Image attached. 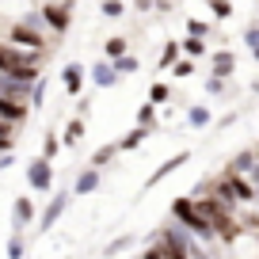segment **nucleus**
Here are the masks:
<instances>
[{
  "label": "nucleus",
  "mask_w": 259,
  "mask_h": 259,
  "mask_svg": "<svg viewBox=\"0 0 259 259\" xmlns=\"http://www.w3.org/2000/svg\"><path fill=\"white\" fill-rule=\"evenodd\" d=\"M0 122H8V126L27 122V103H12V99L0 96Z\"/></svg>",
  "instance_id": "9d476101"
},
{
  "label": "nucleus",
  "mask_w": 259,
  "mask_h": 259,
  "mask_svg": "<svg viewBox=\"0 0 259 259\" xmlns=\"http://www.w3.org/2000/svg\"><path fill=\"white\" fill-rule=\"evenodd\" d=\"M187 31H191V38H202V34H210V27H206L202 19H191V23H187Z\"/></svg>",
  "instance_id": "c85d7f7f"
},
{
  "label": "nucleus",
  "mask_w": 259,
  "mask_h": 259,
  "mask_svg": "<svg viewBox=\"0 0 259 259\" xmlns=\"http://www.w3.org/2000/svg\"><path fill=\"white\" fill-rule=\"evenodd\" d=\"M99 183H103V168H84L80 176H76V183H73V198H84V194H96L99 191Z\"/></svg>",
  "instance_id": "6e6552de"
},
{
  "label": "nucleus",
  "mask_w": 259,
  "mask_h": 259,
  "mask_svg": "<svg viewBox=\"0 0 259 259\" xmlns=\"http://www.w3.org/2000/svg\"><path fill=\"white\" fill-rule=\"evenodd\" d=\"M210 122H213L210 107H191V111H187V126L191 130H202V126H210Z\"/></svg>",
  "instance_id": "4468645a"
},
{
  "label": "nucleus",
  "mask_w": 259,
  "mask_h": 259,
  "mask_svg": "<svg viewBox=\"0 0 259 259\" xmlns=\"http://www.w3.org/2000/svg\"><path fill=\"white\" fill-rule=\"evenodd\" d=\"M103 54H107V61H118V57L126 54V38H111V42L103 46Z\"/></svg>",
  "instance_id": "6ab92c4d"
},
{
  "label": "nucleus",
  "mask_w": 259,
  "mask_h": 259,
  "mask_svg": "<svg viewBox=\"0 0 259 259\" xmlns=\"http://www.w3.org/2000/svg\"><path fill=\"white\" fill-rule=\"evenodd\" d=\"M31 221H34V202L19 194L16 202H12V229H16V233H23Z\"/></svg>",
  "instance_id": "1a4fd4ad"
},
{
  "label": "nucleus",
  "mask_w": 259,
  "mask_h": 259,
  "mask_svg": "<svg viewBox=\"0 0 259 259\" xmlns=\"http://www.w3.org/2000/svg\"><path fill=\"white\" fill-rule=\"evenodd\" d=\"M176 61H179V46H176V42H168L164 54H160V69H168V65H176Z\"/></svg>",
  "instance_id": "393cba45"
},
{
  "label": "nucleus",
  "mask_w": 259,
  "mask_h": 259,
  "mask_svg": "<svg viewBox=\"0 0 259 259\" xmlns=\"http://www.w3.org/2000/svg\"><path fill=\"white\" fill-rule=\"evenodd\" d=\"M206 92H210V96H221V92H225V80H221V76H210V80H206Z\"/></svg>",
  "instance_id": "c756f323"
},
{
  "label": "nucleus",
  "mask_w": 259,
  "mask_h": 259,
  "mask_svg": "<svg viewBox=\"0 0 259 259\" xmlns=\"http://www.w3.org/2000/svg\"><path fill=\"white\" fill-rule=\"evenodd\" d=\"M153 122H156V103H141L138 107V126H153Z\"/></svg>",
  "instance_id": "a211bd4d"
},
{
  "label": "nucleus",
  "mask_w": 259,
  "mask_h": 259,
  "mask_svg": "<svg viewBox=\"0 0 259 259\" xmlns=\"http://www.w3.org/2000/svg\"><path fill=\"white\" fill-rule=\"evenodd\" d=\"M187 160H191V153H187V149H183V153H176V156H168V160H164V164H160V168H156V171H153V176H149V179H145V191H153V187H160V183H164V179H168V176H171V171H179V168H183V164H187Z\"/></svg>",
  "instance_id": "0eeeda50"
},
{
  "label": "nucleus",
  "mask_w": 259,
  "mask_h": 259,
  "mask_svg": "<svg viewBox=\"0 0 259 259\" xmlns=\"http://www.w3.org/2000/svg\"><path fill=\"white\" fill-rule=\"evenodd\" d=\"M141 259H164V251L153 244V248H145V255H141Z\"/></svg>",
  "instance_id": "473e14b6"
},
{
  "label": "nucleus",
  "mask_w": 259,
  "mask_h": 259,
  "mask_svg": "<svg viewBox=\"0 0 259 259\" xmlns=\"http://www.w3.org/2000/svg\"><path fill=\"white\" fill-rule=\"evenodd\" d=\"M27 187L38 194H46L50 187H54V168H50L46 156H38V160H31V168H27Z\"/></svg>",
  "instance_id": "20e7f679"
},
{
  "label": "nucleus",
  "mask_w": 259,
  "mask_h": 259,
  "mask_svg": "<svg viewBox=\"0 0 259 259\" xmlns=\"http://www.w3.org/2000/svg\"><path fill=\"white\" fill-rule=\"evenodd\" d=\"M233 69H236V57L229 54V50H221V54H213V76H233Z\"/></svg>",
  "instance_id": "f8f14e48"
},
{
  "label": "nucleus",
  "mask_w": 259,
  "mask_h": 259,
  "mask_svg": "<svg viewBox=\"0 0 259 259\" xmlns=\"http://www.w3.org/2000/svg\"><path fill=\"white\" fill-rule=\"evenodd\" d=\"M122 12H126V4H122V0H103V16H107V19H122Z\"/></svg>",
  "instance_id": "b1692460"
},
{
  "label": "nucleus",
  "mask_w": 259,
  "mask_h": 259,
  "mask_svg": "<svg viewBox=\"0 0 259 259\" xmlns=\"http://www.w3.org/2000/svg\"><path fill=\"white\" fill-rule=\"evenodd\" d=\"M23 233H12V240H8V259H23Z\"/></svg>",
  "instance_id": "412c9836"
},
{
  "label": "nucleus",
  "mask_w": 259,
  "mask_h": 259,
  "mask_svg": "<svg viewBox=\"0 0 259 259\" xmlns=\"http://www.w3.org/2000/svg\"><path fill=\"white\" fill-rule=\"evenodd\" d=\"M229 259H259V229H236L225 240Z\"/></svg>",
  "instance_id": "f03ea898"
},
{
  "label": "nucleus",
  "mask_w": 259,
  "mask_h": 259,
  "mask_svg": "<svg viewBox=\"0 0 259 259\" xmlns=\"http://www.w3.org/2000/svg\"><path fill=\"white\" fill-rule=\"evenodd\" d=\"M206 4H210V12H213L218 19H229V16H233V4H229V0H206Z\"/></svg>",
  "instance_id": "4be33fe9"
},
{
  "label": "nucleus",
  "mask_w": 259,
  "mask_h": 259,
  "mask_svg": "<svg viewBox=\"0 0 259 259\" xmlns=\"http://www.w3.org/2000/svg\"><path fill=\"white\" fill-rule=\"evenodd\" d=\"M38 16H42V23H46L54 34H61L65 27L73 23V4H46Z\"/></svg>",
  "instance_id": "423d86ee"
},
{
  "label": "nucleus",
  "mask_w": 259,
  "mask_h": 259,
  "mask_svg": "<svg viewBox=\"0 0 259 259\" xmlns=\"http://www.w3.org/2000/svg\"><path fill=\"white\" fill-rule=\"evenodd\" d=\"M46 4H57V0H46Z\"/></svg>",
  "instance_id": "c9c22d12"
},
{
  "label": "nucleus",
  "mask_w": 259,
  "mask_h": 259,
  "mask_svg": "<svg viewBox=\"0 0 259 259\" xmlns=\"http://www.w3.org/2000/svg\"><path fill=\"white\" fill-rule=\"evenodd\" d=\"M114 69H118V76H126V73H134L138 69V57H130V54H122L118 61H114Z\"/></svg>",
  "instance_id": "a878e982"
},
{
  "label": "nucleus",
  "mask_w": 259,
  "mask_h": 259,
  "mask_svg": "<svg viewBox=\"0 0 259 259\" xmlns=\"http://www.w3.org/2000/svg\"><path fill=\"white\" fill-rule=\"evenodd\" d=\"M80 134H84V118H73V122H69V130H65V145H76Z\"/></svg>",
  "instance_id": "aec40b11"
},
{
  "label": "nucleus",
  "mask_w": 259,
  "mask_h": 259,
  "mask_svg": "<svg viewBox=\"0 0 259 259\" xmlns=\"http://www.w3.org/2000/svg\"><path fill=\"white\" fill-rule=\"evenodd\" d=\"M244 38H248V46L255 50V46H259V27H248V34H244Z\"/></svg>",
  "instance_id": "2f4dec72"
},
{
  "label": "nucleus",
  "mask_w": 259,
  "mask_h": 259,
  "mask_svg": "<svg viewBox=\"0 0 259 259\" xmlns=\"http://www.w3.org/2000/svg\"><path fill=\"white\" fill-rule=\"evenodd\" d=\"M145 138H149V130H145V126H134V130L126 134V138L118 141V153H130V149H138Z\"/></svg>",
  "instance_id": "2eb2a0df"
},
{
  "label": "nucleus",
  "mask_w": 259,
  "mask_h": 259,
  "mask_svg": "<svg viewBox=\"0 0 259 259\" xmlns=\"http://www.w3.org/2000/svg\"><path fill=\"white\" fill-rule=\"evenodd\" d=\"M69 202H73V191H57L54 198L46 202V210H42V218H38V233H46V229H54V221L61 218L65 210H69Z\"/></svg>",
  "instance_id": "39448f33"
},
{
  "label": "nucleus",
  "mask_w": 259,
  "mask_h": 259,
  "mask_svg": "<svg viewBox=\"0 0 259 259\" xmlns=\"http://www.w3.org/2000/svg\"><path fill=\"white\" fill-rule=\"evenodd\" d=\"M168 84H153V88H149V103H168Z\"/></svg>",
  "instance_id": "bb28decb"
},
{
  "label": "nucleus",
  "mask_w": 259,
  "mask_h": 259,
  "mask_svg": "<svg viewBox=\"0 0 259 259\" xmlns=\"http://www.w3.org/2000/svg\"><path fill=\"white\" fill-rule=\"evenodd\" d=\"M84 84V65H65V92L69 96H76Z\"/></svg>",
  "instance_id": "ddd939ff"
},
{
  "label": "nucleus",
  "mask_w": 259,
  "mask_h": 259,
  "mask_svg": "<svg viewBox=\"0 0 259 259\" xmlns=\"http://www.w3.org/2000/svg\"><path fill=\"white\" fill-rule=\"evenodd\" d=\"M12 145H16L12 138H0V153H12Z\"/></svg>",
  "instance_id": "72a5a7b5"
},
{
  "label": "nucleus",
  "mask_w": 259,
  "mask_h": 259,
  "mask_svg": "<svg viewBox=\"0 0 259 259\" xmlns=\"http://www.w3.org/2000/svg\"><path fill=\"white\" fill-rule=\"evenodd\" d=\"M130 244H134V233H122V236H114V240L107 244L103 251H107V255H122V251H126Z\"/></svg>",
  "instance_id": "f3484780"
},
{
  "label": "nucleus",
  "mask_w": 259,
  "mask_h": 259,
  "mask_svg": "<svg viewBox=\"0 0 259 259\" xmlns=\"http://www.w3.org/2000/svg\"><path fill=\"white\" fill-rule=\"evenodd\" d=\"M171 221H176V225H183L191 236H198L206 248H213V244H218V229H213V221L202 213V206L194 202V198H176V202H171Z\"/></svg>",
  "instance_id": "f257e3e1"
},
{
  "label": "nucleus",
  "mask_w": 259,
  "mask_h": 259,
  "mask_svg": "<svg viewBox=\"0 0 259 259\" xmlns=\"http://www.w3.org/2000/svg\"><path fill=\"white\" fill-rule=\"evenodd\" d=\"M57 153H61V141H57L54 134H46V141H42V156H46V160H54Z\"/></svg>",
  "instance_id": "5701e85b"
},
{
  "label": "nucleus",
  "mask_w": 259,
  "mask_h": 259,
  "mask_svg": "<svg viewBox=\"0 0 259 259\" xmlns=\"http://www.w3.org/2000/svg\"><path fill=\"white\" fill-rule=\"evenodd\" d=\"M251 57H255V61H259V46H255V50H251Z\"/></svg>",
  "instance_id": "f704fd0d"
},
{
  "label": "nucleus",
  "mask_w": 259,
  "mask_h": 259,
  "mask_svg": "<svg viewBox=\"0 0 259 259\" xmlns=\"http://www.w3.org/2000/svg\"><path fill=\"white\" fill-rule=\"evenodd\" d=\"M179 50H187L191 57H202V54H206V42H202V38H187Z\"/></svg>",
  "instance_id": "cd10ccee"
},
{
  "label": "nucleus",
  "mask_w": 259,
  "mask_h": 259,
  "mask_svg": "<svg viewBox=\"0 0 259 259\" xmlns=\"http://www.w3.org/2000/svg\"><path fill=\"white\" fill-rule=\"evenodd\" d=\"M194 73V61H176V76H191Z\"/></svg>",
  "instance_id": "7c9ffc66"
},
{
  "label": "nucleus",
  "mask_w": 259,
  "mask_h": 259,
  "mask_svg": "<svg viewBox=\"0 0 259 259\" xmlns=\"http://www.w3.org/2000/svg\"><path fill=\"white\" fill-rule=\"evenodd\" d=\"M114 156H118V145H103V149H96V156H92V168H107V164L114 160Z\"/></svg>",
  "instance_id": "dca6fc26"
},
{
  "label": "nucleus",
  "mask_w": 259,
  "mask_h": 259,
  "mask_svg": "<svg viewBox=\"0 0 259 259\" xmlns=\"http://www.w3.org/2000/svg\"><path fill=\"white\" fill-rule=\"evenodd\" d=\"M92 80H96V88H111V84H118V69H114V61H99L96 69H92Z\"/></svg>",
  "instance_id": "9b49d317"
},
{
  "label": "nucleus",
  "mask_w": 259,
  "mask_h": 259,
  "mask_svg": "<svg viewBox=\"0 0 259 259\" xmlns=\"http://www.w3.org/2000/svg\"><path fill=\"white\" fill-rule=\"evenodd\" d=\"M12 46L31 50V54H42V50H46V38H42V31H38V27L16 23V27H12Z\"/></svg>",
  "instance_id": "7ed1b4c3"
}]
</instances>
